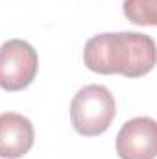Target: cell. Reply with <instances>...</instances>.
<instances>
[{
    "instance_id": "cell-1",
    "label": "cell",
    "mask_w": 157,
    "mask_h": 159,
    "mask_svg": "<svg viewBox=\"0 0 157 159\" xmlns=\"http://www.w3.org/2000/svg\"><path fill=\"white\" fill-rule=\"evenodd\" d=\"M83 63L98 74L139 78L155 65V41L139 32L100 34L85 43Z\"/></svg>"
},
{
    "instance_id": "cell-3",
    "label": "cell",
    "mask_w": 157,
    "mask_h": 159,
    "mask_svg": "<svg viewBox=\"0 0 157 159\" xmlns=\"http://www.w3.org/2000/svg\"><path fill=\"white\" fill-rule=\"evenodd\" d=\"M39 56L22 39H9L0 46V87L15 93L26 89L37 74Z\"/></svg>"
},
{
    "instance_id": "cell-2",
    "label": "cell",
    "mask_w": 157,
    "mask_h": 159,
    "mask_svg": "<svg viewBox=\"0 0 157 159\" xmlns=\"http://www.w3.org/2000/svg\"><path fill=\"white\" fill-rule=\"evenodd\" d=\"M117 115L111 91L104 85H85L70 102L72 128L83 137H96L109 129Z\"/></svg>"
},
{
    "instance_id": "cell-4",
    "label": "cell",
    "mask_w": 157,
    "mask_h": 159,
    "mask_svg": "<svg viewBox=\"0 0 157 159\" xmlns=\"http://www.w3.org/2000/svg\"><path fill=\"white\" fill-rule=\"evenodd\" d=\"M117 154L120 159H155V120L152 117H135L128 120L117 135Z\"/></svg>"
},
{
    "instance_id": "cell-5",
    "label": "cell",
    "mask_w": 157,
    "mask_h": 159,
    "mask_svg": "<svg viewBox=\"0 0 157 159\" xmlns=\"http://www.w3.org/2000/svg\"><path fill=\"white\" fill-rule=\"evenodd\" d=\"M35 141V129L32 120L20 113L0 115V157L19 159L26 156Z\"/></svg>"
},
{
    "instance_id": "cell-6",
    "label": "cell",
    "mask_w": 157,
    "mask_h": 159,
    "mask_svg": "<svg viewBox=\"0 0 157 159\" xmlns=\"http://www.w3.org/2000/svg\"><path fill=\"white\" fill-rule=\"evenodd\" d=\"M124 15L137 26H155L157 0H124Z\"/></svg>"
}]
</instances>
